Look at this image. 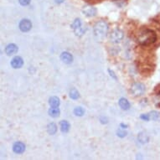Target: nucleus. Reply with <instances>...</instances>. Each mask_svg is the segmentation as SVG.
Returning a JSON list of instances; mask_svg holds the SVG:
<instances>
[{"instance_id": "4", "label": "nucleus", "mask_w": 160, "mask_h": 160, "mask_svg": "<svg viewBox=\"0 0 160 160\" xmlns=\"http://www.w3.org/2000/svg\"><path fill=\"white\" fill-rule=\"evenodd\" d=\"M145 86L142 83H139V82H136L134 83L131 87V92L135 96V97H139L141 96L145 92Z\"/></svg>"}, {"instance_id": "6", "label": "nucleus", "mask_w": 160, "mask_h": 160, "mask_svg": "<svg viewBox=\"0 0 160 160\" xmlns=\"http://www.w3.org/2000/svg\"><path fill=\"white\" fill-rule=\"evenodd\" d=\"M82 12L84 13L85 15L87 16V17H92V16L96 15L97 13V9L94 7L90 5L85 6L83 9H82Z\"/></svg>"}, {"instance_id": "9", "label": "nucleus", "mask_w": 160, "mask_h": 160, "mask_svg": "<svg viewBox=\"0 0 160 160\" xmlns=\"http://www.w3.org/2000/svg\"><path fill=\"white\" fill-rule=\"evenodd\" d=\"M23 64H24L23 59H22L21 57H19V56H16V57L13 58V60H12V61H11V66L15 69L20 68V67L23 66Z\"/></svg>"}, {"instance_id": "5", "label": "nucleus", "mask_w": 160, "mask_h": 160, "mask_svg": "<svg viewBox=\"0 0 160 160\" xmlns=\"http://www.w3.org/2000/svg\"><path fill=\"white\" fill-rule=\"evenodd\" d=\"M122 38H123V32L120 29H115L114 31L112 32L110 35L111 41L113 43L120 42Z\"/></svg>"}, {"instance_id": "24", "label": "nucleus", "mask_w": 160, "mask_h": 160, "mask_svg": "<svg viewBox=\"0 0 160 160\" xmlns=\"http://www.w3.org/2000/svg\"><path fill=\"white\" fill-rule=\"evenodd\" d=\"M140 118L142 119V120H145V121H148L150 119L149 114H147V115H146V114H142V115H141Z\"/></svg>"}, {"instance_id": "14", "label": "nucleus", "mask_w": 160, "mask_h": 160, "mask_svg": "<svg viewBox=\"0 0 160 160\" xmlns=\"http://www.w3.org/2000/svg\"><path fill=\"white\" fill-rule=\"evenodd\" d=\"M49 114L52 118H57L60 115V110L57 108H52L49 110Z\"/></svg>"}, {"instance_id": "7", "label": "nucleus", "mask_w": 160, "mask_h": 160, "mask_svg": "<svg viewBox=\"0 0 160 160\" xmlns=\"http://www.w3.org/2000/svg\"><path fill=\"white\" fill-rule=\"evenodd\" d=\"M32 24L29 19H23L19 24V29L23 32H28L29 30H30Z\"/></svg>"}, {"instance_id": "10", "label": "nucleus", "mask_w": 160, "mask_h": 160, "mask_svg": "<svg viewBox=\"0 0 160 160\" xmlns=\"http://www.w3.org/2000/svg\"><path fill=\"white\" fill-rule=\"evenodd\" d=\"M61 61L66 64L71 63L72 61H73V57H72V55H71L69 52L62 53L61 55Z\"/></svg>"}, {"instance_id": "16", "label": "nucleus", "mask_w": 160, "mask_h": 160, "mask_svg": "<svg viewBox=\"0 0 160 160\" xmlns=\"http://www.w3.org/2000/svg\"><path fill=\"white\" fill-rule=\"evenodd\" d=\"M150 119H152L153 121H158L160 119V113L156 112V111H153V112H151L149 113Z\"/></svg>"}, {"instance_id": "26", "label": "nucleus", "mask_w": 160, "mask_h": 160, "mask_svg": "<svg viewBox=\"0 0 160 160\" xmlns=\"http://www.w3.org/2000/svg\"><path fill=\"white\" fill-rule=\"evenodd\" d=\"M109 72H110L111 76H112V77H113L114 79H117V77H116V76H115V74H114V72H113V71H112L111 70H109Z\"/></svg>"}, {"instance_id": "8", "label": "nucleus", "mask_w": 160, "mask_h": 160, "mask_svg": "<svg viewBox=\"0 0 160 160\" xmlns=\"http://www.w3.org/2000/svg\"><path fill=\"white\" fill-rule=\"evenodd\" d=\"M13 150L16 153H23L25 150V145L21 142H17L13 144Z\"/></svg>"}, {"instance_id": "23", "label": "nucleus", "mask_w": 160, "mask_h": 160, "mask_svg": "<svg viewBox=\"0 0 160 160\" xmlns=\"http://www.w3.org/2000/svg\"><path fill=\"white\" fill-rule=\"evenodd\" d=\"M18 1H19V3L23 6L28 5L30 3V0H18Z\"/></svg>"}, {"instance_id": "22", "label": "nucleus", "mask_w": 160, "mask_h": 160, "mask_svg": "<svg viewBox=\"0 0 160 160\" xmlns=\"http://www.w3.org/2000/svg\"><path fill=\"white\" fill-rule=\"evenodd\" d=\"M153 101H154L155 105L160 108V92L155 96L154 98H153Z\"/></svg>"}, {"instance_id": "21", "label": "nucleus", "mask_w": 160, "mask_h": 160, "mask_svg": "<svg viewBox=\"0 0 160 160\" xmlns=\"http://www.w3.org/2000/svg\"><path fill=\"white\" fill-rule=\"evenodd\" d=\"M74 113L75 115L78 116V117H82V116L84 115L85 111L82 108H76L75 110H74Z\"/></svg>"}, {"instance_id": "1", "label": "nucleus", "mask_w": 160, "mask_h": 160, "mask_svg": "<svg viewBox=\"0 0 160 160\" xmlns=\"http://www.w3.org/2000/svg\"><path fill=\"white\" fill-rule=\"evenodd\" d=\"M157 39V34L152 29H143L140 32L138 38V42L142 45H149L154 43Z\"/></svg>"}, {"instance_id": "18", "label": "nucleus", "mask_w": 160, "mask_h": 160, "mask_svg": "<svg viewBox=\"0 0 160 160\" xmlns=\"http://www.w3.org/2000/svg\"><path fill=\"white\" fill-rule=\"evenodd\" d=\"M47 130H48V132H49L50 134H55L56 130H57V128H56L55 123H50L48 125Z\"/></svg>"}, {"instance_id": "15", "label": "nucleus", "mask_w": 160, "mask_h": 160, "mask_svg": "<svg viewBox=\"0 0 160 160\" xmlns=\"http://www.w3.org/2000/svg\"><path fill=\"white\" fill-rule=\"evenodd\" d=\"M70 129V124L67 121H62L61 122V130L63 132H67Z\"/></svg>"}, {"instance_id": "25", "label": "nucleus", "mask_w": 160, "mask_h": 160, "mask_svg": "<svg viewBox=\"0 0 160 160\" xmlns=\"http://www.w3.org/2000/svg\"><path fill=\"white\" fill-rule=\"evenodd\" d=\"M118 135L121 138H123L127 135V132L125 131H122V130H118Z\"/></svg>"}, {"instance_id": "19", "label": "nucleus", "mask_w": 160, "mask_h": 160, "mask_svg": "<svg viewBox=\"0 0 160 160\" xmlns=\"http://www.w3.org/2000/svg\"><path fill=\"white\" fill-rule=\"evenodd\" d=\"M79 92H77V90H76L75 88H73L72 90H71V92H70V97H71V99L76 100L79 98Z\"/></svg>"}, {"instance_id": "27", "label": "nucleus", "mask_w": 160, "mask_h": 160, "mask_svg": "<svg viewBox=\"0 0 160 160\" xmlns=\"http://www.w3.org/2000/svg\"><path fill=\"white\" fill-rule=\"evenodd\" d=\"M56 1V3H61V2H62L63 0H55Z\"/></svg>"}, {"instance_id": "11", "label": "nucleus", "mask_w": 160, "mask_h": 160, "mask_svg": "<svg viewBox=\"0 0 160 160\" xmlns=\"http://www.w3.org/2000/svg\"><path fill=\"white\" fill-rule=\"evenodd\" d=\"M5 52L8 55H14L16 53L18 52V47L17 45H15L14 44H10L8 45L5 49Z\"/></svg>"}, {"instance_id": "2", "label": "nucleus", "mask_w": 160, "mask_h": 160, "mask_svg": "<svg viewBox=\"0 0 160 160\" xmlns=\"http://www.w3.org/2000/svg\"><path fill=\"white\" fill-rule=\"evenodd\" d=\"M93 32H94L95 37L98 40H102L106 37L108 32V24L104 21L97 22L94 25L93 28Z\"/></svg>"}, {"instance_id": "17", "label": "nucleus", "mask_w": 160, "mask_h": 160, "mask_svg": "<svg viewBox=\"0 0 160 160\" xmlns=\"http://www.w3.org/2000/svg\"><path fill=\"white\" fill-rule=\"evenodd\" d=\"M138 140L139 142H141L142 143H145V142H147L148 141V137L144 132H141L138 135Z\"/></svg>"}, {"instance_id": "3", "label": "nucleus", "mask_w": 160, "mask_h": 160, "mask_svg": "<svg viewBox=\"0 0 160 160\" xmlns=\"http://www.w3.org/2000/svg\"><path fill=\"white\" fill-rule=\"evenodd\" d=\"M71 28L73 29L74 33L77 36H82V35H83L85 32H86V30H87V29L85 27L82 26V22L80 18L75 19V21L71 24Z\"/></svg>"}, {"instance_id": "12", "label": "nucleus", "mask_w": 160, "mask_h": 160, "mask_svg": "<svg viewBox=\"0 0 160 160\" xmlns=\"http://www.w3.org/2000/svg\"><path fill=\"white\" fill-rule=\"evenodd\" d=\"M119 106L123 110H128L129 108H130V104H129L128 101L125 99V98H121L119 100Z\"/></svg>"}, {"instance_id": "20", "label": "nucleus", "mask_w": 160, "mask_h": 160, "mask_svg": "<svg viewBox=\"0 0 160 160\" xmlns=\"http://www.w3.org/2000/svg\"><path fill=\"white\" fill-rule=\"evenodd\" d=\"M113 3L119 8H123L127 4V0H113Z\"/></svg>"}, {"instance_id": "13", "label": "nucleus", "mask_w": 160, "mask_h": 160, "mask_svg": "<svg viewBox=\"0 0 160 160\" xmlns=\"http://www.w3.org/2000/svg\"><path fill=\"white\" fill-rule=\"evenodd\" d=\"M49 103L51 108H58L60 106V100L56 97H50Z\"/></svg>"}]
</instances>
